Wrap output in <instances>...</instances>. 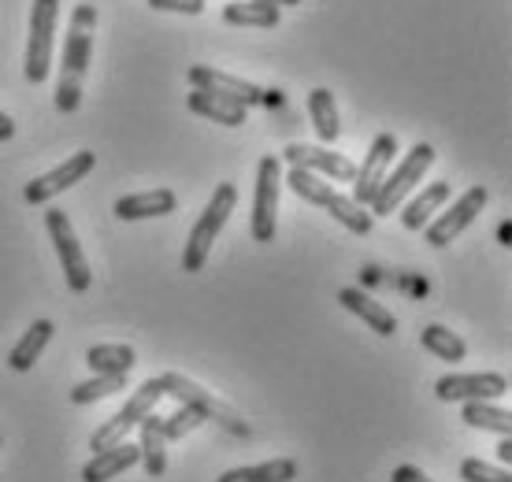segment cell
Here are the masks:
<instances>
[{
    "mask_svg": "<svg viewBox=\"0 0 512 482\" xmlns=\"http://www.w3.org/2000/svg\"><path fill=\"white\" fill-rule=\"evenodd\" d=\"M93 30H97V8L78 4L71 12V26L64 38V64H60V82H56V112H78L82 104V78L93 56Z\"/></svg>",
    "mask_w": 512,
    "mask_h": 482,
    "instance_id": "6da1fadb",
    "label": "cell"
},
{
    "mask_svg": "<svg viewBox=\"0 0 512 482\" xmlns=\"http://www.w3.org/2000/svg\"><path fill=\"white\" fill-rule=\"evenodd\" d=\"M431 164H435V145L416 141L409 153H405V160H401L394 171H386L383 186L375 190L372 204H368V212H372V216H390V212H397V208H401V204L416 193L420 178L431 171Z\"/></svg>",
    "mask_w": 512,
    "mask_h": 482,
    "instance_id": "7a4b0ae2",
    "label": "cell"
},
{
    "mask_svg": "<svg viewBox=\"0 0 512 482\" xmlns=\"http://www.w3.org/2000/svg\"><path fill=\"white\" fill-rule=\"evenodd\" d=\"M234 204H238V190H234L231 182H219L216 193H212V201L205 204V212L197 216L190 238H186V249H182V271L197 275V271L205 267L208 253H212V241L219 238V230L227 227Z\"/></svg>",
    "mask_w": 512,
    "mask_h": 482,
    "instance_id": "3957f363",
    "label": "cell"
},
{
    "mask_svg": "<svg viewBox=\"0 0 512 482\" xmlns=\"http://www.w3.org/2000/svg\"><path fill=\"white\" fill-rule=\"evenodd\" d=\"M160 386H164V397H175L179 405H190L197 408L205 419H212V423H219L223 431L231 434H249V423H245L238 412H234L227 401H219L212 390H205V386H197V382L190 379V375H179V371H164L160 375Z\"/></svg>",
    "mask_w": 512,
    "mask_h": 482,
    "instance_id": "277c9868",
    "label": "cell"
},
{
    "mask_svg": "<svg viewBox=\"0 0 512 482\" xmlns=\"http://www.w3.org/2000/svg\"><path fill=\"white\" fill-rule=\"evenodd\" d=\"M56 19H60V0H34V8H30V38H26V60H23V75L30 86H41L52 71Z\"/></svg>",
    "mask_w": 512,
    "mask_h": 482,
    "instance_id": "5b68a950",
    "label": "cell"
},
{
    "mask_svg": "<svg viewBox=\"0 0 512 482\" xmlns=\"http://www.w3.org/2000/svg\"><path fill=\"white\" fill-rule=\"evenodd\" d=\"M164 401V386H160V379H149V382H141L138 390L130 394V401L123 408H119L112 419H104L101 427L93 431L90 438V449H108V445H116V442H127V434L130 431H138V423L149 412H156V405Z\"/></svg>",
    "mask_w": 512,
    "mask_h": 482,
    "instance_id": "8992f818",
    "label": "cell"
},
{
    "mask_svg": "<svg viewBox=\"0 0 512 482\" xmlns=\"http://www.w3.org/2000/svg\"><path fill=\"white\" fill-rule=\"evenodd\" d=\"M279 190H282V164L279 156H264L256 164V197H253V241L268 245L275 241V230H279Z\"/></svg>",
    "mask_w": 512,
    "mask_h": 482,
    "instance_id": "52a82bcc",
    "label": "cell"
},
{
    "mask_svg": "<svg viewBox=\"0 0 512 482\" xmlns=\"http://www.w3.org/2000/svg\"><path fill=\"white\" fill-rule=\"evenodd\" d=\"M490 193L483 190V186H468V190L457 197V201L449 204L446 212H438L427 227H423V238H427V245H435V249H446L449 241H457L464 234V230L472 227L475 219H479V212L487 208Z\"/></svg>",
    "mask_w": 512,
    "mask_h": 482,
    "instance_id": "ba28073f",
    "label": "cell"
},
{
    "mask_svg": "<svg viewBox=\"0 0 512 482\" xmlns=\"http://www.w3.org/2000/svg\"><path fill=\"white\" fill-rule=\"evenodd\" d=\"M45 227H49V238H52V245H56V256H60V264H64L67 286H71L75 293H86L93 286V271H90L86 253H82V245H78L75 227H71L67 212L49 208V212H45Z\"/></svg>",
    "mask_w": 512,
    "mask_h": 482,
    "instance_id": "9c48e42d",
    "label": "cell"
},
{
    "mask_svg": "<svg viewBox=\"0 0 512 482\" xmlns=\"http://www.w3.org/2000/svg\"><path fill=\"white\" fill-rule=\"evenodd\" d=\"M93 167H97V156H93V153L67 156L60 167H52V171H45V175L34 178V182H26L23 201L26 204H49L52 197H60V193L71 190L75 182H82V178L90 175Z\"/></svg>",
    "mask_w": 512,
    "mask_h": 482,
    "instance_id": "30bf717a",
    "label": "cell"
},
{
    "mask_svg": "<svg viewBox=\"0 0 512 482\" xmlns=\"http://www.w3.org/2000/svg\"><path fill=\"white\" fill-rule=\"evenodd\" d=\"M438 401H501L509 394V379L498 371H479V375H442L435 382Z\"/></svg>",
    "mask_w": 512,
    "mask_h": 482,
    "instance_id": "8fae6325",
    "label": "cell"
},
{
    "mask_svg": "<svg viewBox=\"0 0 512 482\" xmlns=\"http://www.w3.org/2000/svg\"><path fill=\"white\" fill-rule=\"evenodd\" d=\"M397 156V134H390V130H383L379 138L372 141V149H368V156H364V164L357 167V175H353V201L357 204H372L375 190L383 186L386 171H390V164H394Z\"/></svg>",
    "mask_w": 512,
    "mask_h": 482,
    "instance_id": "7c38bea8",
    "label": "cell"
},
{
    "mask_svg": "<svg viewBox=\"0 0 512 482\" xmlns=\"http://www.w3.org/2000/svg\"><path fill=\"white\" fill-rule=\"evenodd\" d=\"M282 156H286L290 167H305V171L327 178V182H353V175H357L353 160L331 153V149H323V145H301V141H294V145H286Z\"/></svg>",
    "mask_w": 512,
    "mask_h": 482,
    "instance_id": "4fadbf2b",
    "label": "cell"
},
{
    "mask_svg": "<svg viewBox=\"0 0 512 482\" xmlns=\"http://www.w3.org/2000/svg\"><path fill=\"white\" fill-rule=\"evenodd\" d=\"M193 89H208V93H219V97H231V101L245 104V108H256V104H264V89L256 86V82H245L238 75H227V71H219V67H205L197 64L186 71Z\"/></svg>",
    "mask_w": 512,
    "mask_h": 482,
    "instance_id": "5bb4252c",
    "label": "cell"
},
{
    "mask_svg": "<svg viewBox=\"0 0 512 482\" xmlns=\"http://www.w3.org/2000/svg\"><path fill=\"white\" fill-rule=\"evenodd\" d=\"M338 305L346 308V312H353L360 323H368V327H372L379 338H394V334H397V319L390 316V308H383L379 301H375V297H368V293L357 290V286H346V290H338Z\"/></svg>",
    "mask_w": 512,
    "mask_h": 482,
    "instance_id": "9a60e30c",
    "label": "cell"
},
{
    "mask_svg": "<svg viewBox=\"0 0 512 482\" xmlns=\"http://www.w3.org/2000/svg\"><path fill=\"white\" fill-rule=\"evenodd\" d=\"M138 464H145L149 479H160L167 471V438H164V416H149L138 423Z\"/></svg>",
    "mask_w": 512,
    "mask_h": 482,
    "instance_id": "2e32d148",
    "label": "cell"
},
{
    "mask_svg": "<svg viewBox=\"0 0 512 482\" xmlns=\"http://www.w3.org/2000/svg\"><path fill=\"white\" fill-rule=\"evenodd\" d=\"M186 108L193 115H201V119H212L219 127H242L245 119H249V108L231 97H219V93H208V89H193L190 97H186Z\"/></svg>",
    "mask_w": 512,
    "mask_h": 482,
    "instance_id": "e0dca14e",
    "label": "cell"
},
{
    "mask_svg": "<svg viewBox=\"0 0 512 482\" xmlns=\"http://www.w3.org/2000/svg\"><path fill=\"white\" fill-rule=\"evenodd\" d=\"M179 208V197L171 190H145V193H130V197H119L116 212L123 223H134V219H156V216H171Z\"/></svg>",
    "mask_w": 512,
    "mask_h": 482,
    "instance_id": "ac0fdd59",
    "label": "cell"
},
{
    "mask_svg": "<svg viewBox=\"0 0 512 482\" xmlns=\"http://www.w3.org/2000/svg\"><path fill=\"white\" fill-rule=\"evenodd\" d=\"M134 464H138V445L116 442L101 449V453H93V460L82 468V482H112L116 475L134 468Z\"/></svg>",
    "mask_w": 512,
    "mask_h": 482,
    "instance_id": "d6986e66",
    "label": "cell"
},
{
    "mask_svg": "<svg viewBox=\"0 0 512 482\" xmlns=\"http://www.w3.org/2000/svg\"><path fill=\"white\" fill-rule=\"evenodd\" d=\"M52 323L49 319H34L30 327H26V334L15 342V349L8 353V368L12 371H30L34 364L41 360V353H45V345L52 342Z\"/></svg>",
    "mask_w": 512,
    "mask_h": 482,
    "instance_id": "ffe728a7",
    "label": "cell"
},
{
    "mask_svg": "<svg viewBox=\"0 0 512 482\" xmlns=\"http://www.w3.org/2000/svg\"><path fill=\"white\" fill-rule=\"evenodd\" d=\"M446 201H449V182H431L427 190H420L405 208H401V227L423 230Z\"/></svg>",
    "mask_w": 512,
    "mask_h": 482,
    "instance_id": "44dd1931",
    "label": "cell"
},
{
    "mask_svg": "<svg viewBox=\"0 0 512 482\" xmlns=\"http://www.w3.org/2000/svg\"><path fill=\"white\" fill-rule=\"evenodd\" d=\"M297 471H301V468H297V460L275 457V460H264V464H253V468L223 471L216 482H294Z\"/></svg>",
    "mask_w": 512,
    "mask_h": 482,
    "instance_id": "7402d4cb",
    "label": "cell"
},
{
    "mask_svg": "<svg viewBox=\"0 0 512 482\" xmlns=\"http://www.w3.org/2000/svg\"><path fill=\"white\" fill-rule=\"evenodd\" d=\"M308 115H312V127H316L323 145H334L338 134H342V123H338V104H334L331 89L320 86L308 93Z\"/></svg>",
    "mask_w": 512,
    "mask_h": 482,
    "instance_id": "603a6c76",
    "label": "cell"
},
{
    "mask_svg": "<svg viewBox=\"0 0 512 482\" xmlns=\"http://www.w3.org/2000/svg\"><path fill=\"white\" fill-rule=\"evenodd\" d=\"M86 364L93 368V375H130L138 364V353L130 345H90Z\"/></svg>",
    "mask_w": 512,
    "mask_h": 482,
    "instance_id": "cb8c5ba5",
    "label": "cell"
},
{
    "mask_svg": "<svg viewBox=\"0 0 512 482\" xmlns=\"http://www.w3.org/2000/svg\"><path fill=\"white\" fill-rule=\"evenodd\" d=\"M223 23L271 30V26H279V8L275 4H260V0H234V4L223 8Z\"/></svg>",
    "mask_w": 512,
    "mask_h": 482,
    "instance_id": "d4e9b609",
    "label": "cell"
},
{
    "mask_svg": "<svg viewBox=\"0 0 512 482\" xmlns=\"http://www.w3.org/2000/svg\"><path fill=\"white\" fill-rule=\"evenodd\" d=\"M420 342H423V349H427V353L438 356V360H449V364H457V360H464V356H468V345H464L461 334H453V330L442 327V323L423 327Z\"/></svg>",
    "mask_w": 512,
    "mask_h": 482,
    "instance_id": "484cf974",
    "label": "cell"
},
{
    "mask_svg": "<svg viewBox=\"0 0 512 482\" xmlns=\"http://www.w3.org/2000/svg\"><path fill=\"white\" fill-rule=\"evenodd\" d=\"M464 423L475 427V431H490V434H509L512 431V416L505 408H498L494 401H464Z\"/></svg>",
    "mask_w": 512,
    "mask_h": 482,
    "instance_id": "4316f807",
    "label": "cell"
},
{
    "mask_svg": "<svg viewBox=\"0 0 512 482\" xmlns=\"http://www.w3.org/2000/svg\"><path fill=\"white\" fill-rule=\"evenodd\" d=\"M286 186H290V190H294L305 204H316V208H323V204H327V197L334 193V182H327V178H320V175H312V171H305V167H290Z\"/></svg>",
    "mask_w": 512,
    "mask_h": 482,
    "instance_id": "83f0119b",
    "label": "cell"
},
{
    "mask_svg": "<svg viewBox=\"0 0 512 482\" xmlns=\"http://www.w3.org/2000/svg\"><path fill=\"white\" fill-rule=\"evenodd\" d=\"M127 386V375H97L90 382H78L75 390H71V401L75 405H93V401H101V397H112L119 394Z\"/></svg>",
    "mask_w": 512,
    "mask_h": 482,
    "instance_id": "f1b7e54d",
    "label": "cell"
},
{
    "mask_svg": "<svg viewBox=\"0 0 512 482\" xmlns=\"http://www.w3.org/2000/svg\"><path fill=\"white\" fill-rule=\"evenodd\" d=\"M201 423H205V416H201L197 408L182 405L175 416H164V438L167 442H179V438H186L190 431H197Z\"/></svg>",
    "mask_w": 512,
    "mask_h": 482,
    "instance_id": "f546056e",
    "label": "cell"
},
{
    "mask_svg": "<svg viewBox=\"0 0 512 482\" xmlns=\"http://www.w3.org/2000/svg\"><path fill=\"white\" fill-rule=\"evenodd\" d=\"M461 479L464 482H512V475L505 468H494V464H487V460L468 457L461 464Z\"/></svg>",
    "mask_w": 512,
    "mask_h": 482,
    "instance_id": "4dcf8cb0",
    "label": "cell"
},
{
    "mask_svg": "<svg viewBox=\"0 0 512 482\" xmlns=\"http://www.w3.org/2000/svg\"><path fill=\"white\" fill-rule=\"evenodd\" d=\"M156 12H182V15H201L205 0H149Z\"/></svg>",
    "mask_w": 512,
    "mask_h": 482,
    "instance_id": "1f68e13d",
    "label": "cell"
},
{
    "mask_svg": "<svg viewBox=\"0 0 512 482\" xmlns=\"http://www.w3.org/2000/svg\"><path fill=\"white\" fill-rule=\"evenodd\" d=\"M390 482H431V479H427L420 468H412V464H401V468H394Z\"/></svg>",
    "mask_w": 512,
    "mask_h": 482,
    "instance_id": "d6a6232c",
    "label": "cell"
},
{
    "mask_svg": "<svg viewBox=\"0 0 512 482\" xmlns=\"http://www.w3.org/2000/svg\"><path fill=\"white\" fill-rule=\"evenodd\" d=\"M498 460H501V464H512V438H509V434H501V442H498Z\"/></svg>",
    "mask_w": 512,
    "mask_h": 482,
    "instance_id": "836d02e7",
    "label": "cell"
},
{
    "mask_svg": "<svg viewBox=\"0 0 512 482\" xmlns=\"http://www.w3.org/2000/svg\"><path fill=\"white\" fill-rule=\"evenodd\" d=\"M12 134H15L12 115H8V112H0V141H12Z\"/></svg>",
    "mask_w": 512,
    "mask_h": 482,
    "instance_id": "e575fe53",
    "label": "cell"
},
{
    "mask_svg": "<svg viewBox=\"0 0 512 482\" xmlns=\"http://www.w3.org/2000/svg\"><path fill=\"white\" fill-rule=\"evenodd\" d=\"M498 241L501 245H512V219H505V223L498 227Z\"/></svg>",
    "mask_w": 512,
    "mask_h": 482,
    "instance_id": "d590c367",
    "label": "cell"
},
{
    "mask_svg": "<svg viewBox=\"0 0 512 482\" xmlns=\"http://www.w3.org/2000/svg\"><path fill=\"white\" fill-rule=\"evenodd\" d=\"M260 4H275V8H286V4H301V0H260Z\"/></svg>",
    "mask_w": 512,
    "mask_h": 482,
    "instance_id": "8d00e7d4",
    "label": "cell"
},
{
    "mask_svg": "<svg viewBox=\"0 0 512 482\" xmlns=\"http://www.w3.org/2000/svg\"><path fill=\"white\" fill-rule=\"evenodd\" d=\"M0 449H4V438H0Z\"/></svg>",
    "mask_w": 512,
    "mask_h": 482,
    "instance_id": "74e56055",
    "label": "cell"
}]
</instances>
